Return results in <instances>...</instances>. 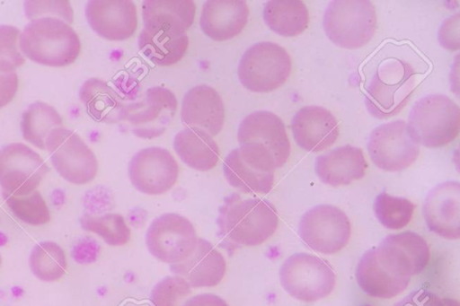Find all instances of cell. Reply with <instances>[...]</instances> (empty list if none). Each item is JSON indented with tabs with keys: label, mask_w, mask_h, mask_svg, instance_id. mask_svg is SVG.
<instances>
[{
	"label": "cell",
	"mask_w": 460,
	"mask_h": 306,
	"mask_svg": "<svg viewBox=\"0 0 460 306\" xmlns=\"http://www.w3.org/2000/svg\"><path fill=\"white\" fill-rule=\"evenodd\" d=\"M21 31L12 25H0V72L8 73L22 66L25 57L19 50Z\"/></svg>",
	"instance_id": "37"
},
{
	"label": "cell",
	"mask_w": 460,
	"mask_h": 306,
	"mask_svg": "<svg viewBox=\"0 0 460 306\" xmlns=\"http://www.w3.org/2000/svg\"><path fill=\"white\" fill-rule=\"evenodd\" d=\"M170 270L174 275L182 277L190 287H213L224 278L226 261L210 241L198 238L193 252L183 261L171 264Z\"/></svg>",
	"instance_id": "20"
},
{
	"label": "cell",
	"mask_w": 460,
	"mask_h": 306,
	"mask_svg": "<svg viewBox=\"0 0 460 306\" xmlns=\"http://www.w3.org/2000/svg\"><path fill=\"white\" fill-rule=\"evenodd\" d=\"M19 47L31 61L54 67L72 64L81 50L74 29L54 17L39 18L27 24L20 35Z\"/></svg>",
	"instance_id": "2"
},
{
	"label": "cell",
	"mask_w": 460,
	"mask_h": 306,
	"mask_svg": "<svg viewBox=\"0 0 460 306\" xmlns=\"http://www.w3.org/2000/svg\"><path fill=\"white\" fill-rule=\"evenodd\" d=\"M182 306H229L218 295L213 293H200L188 299Z\"/></svg>",
	"instance_id": "43"
},
{
	"label": "cell",
	"mask_w": 460,
	"mask_h": 306,
	"mask_svg": "<svg viewBox=\"0 0 460 306\" xmlns=\"http://www.w3.org/2000/svg\"><path fill=\"white\" fill-rule=\"evenodd\" d=\"M79 221L84 230L97 234L110 246H123L131 239V231L119 213L84 214Z\"/></svg>",
	"instance_id": "33"
},
{
	"label": "cell",
	"mask_w": 460,
	"mask_h": 306,
	"mask_svg": "<svg viewBox=\"0 0 460 306\" xmlns=\"http://www.w3.org/2000/svg\"><path fill=\"white\" fill-rule=\"evenodd\" d=\"M190 284L181 276H165L152 289L150 300L155 306H180L191 293Z\"/></svg>",
	"instance_id": "36"
},
{
	"label": "cell",
	"mask_w": 460,
	"mask_h": 306,
	"mask_svg": "<svg viewBox=\"0 0 460 306\" xmlns=\"http://www.w3.org/2000/svg\"><path fill=\"white\" fill-rule=\"evenodd\" d=\"M249 17L243 0H208L202 6L200 27L216 41L230 39L242 32Z\"/></svg>",
	"instance_id": "23"
},
{
	"label": "cell",
	"mask_w": 460,
	"mask_h": 306,
	"mask_svg": "<svg viewBox=\"0 0 460 306\" xmlns=\"http://www.w3.org/2000/svg\"><path fill=\"white\" fill-rule=\"evenodd\" d=\"M48 170L40 154L24 144L12 143L0 149V186L4 193L24 196L33 192Z\"/></svg>",
	"instance_id": "13"
},
{
	"label": "cell",
	"mask_w": 460,
	"mask_h": 306,
	"mask_svg": "<svg viewBox=\"0 0 460 306\" xmlns=\"http://www.w3.org/2000/svg\"><path fill=\"white\" fill-rule=\"evenodd\" d=\"M29 265L32 274L40 280L58 281L66 273V254L58 243L41 241L33 247L29 258Z\"/></svg>",
	"instance_id": "32"
},
{
	"label": "cell",
	"mask_w": 460,
	"mask_h": 306,
	"mask_svg": "<svg viewBox=\"0 0 460 306\" xmlns=\"http://www.w3.org/2000/svg\"><path fill=\"white\" fill-rule=\"evenodd\" d=\"M411 66L398 58H388L377 67L367 88L365 104L376 118L398 114L407 104L416 83Z\"/></svg>",
	"instance_id": "4"
},
{
	"label": "cell",
	"mask_w": 460,
	"mask_h": 306,
	"mask_svg": "<svg viewBox=\"0 0 460 306\" xmlns=\"http://www.w3.org/2000/svg\"><path fill=\"white\" fill-rule=\"evenodd\" d=\"M279 281L289 295L311 302L325 298L332 292L336 275L324 259L308 253H296L282 264Z\"/></svg>",
	"instance_id": "8"
},
{
	"label": "cell",
	"mask_w": 460,
	"mask_h": 306,
	"mask_svg": "<svg viewBox=\"0 0 460 306\" xmlns=\"http://www.w3.org/2000/svg\"><path fill=\"white\" fill-rule=\"evenodd\" d=\"M172 145L186 165L199 171L213 169L219 159V148L214 139L188 127L175 135Z\"/></svg>",
	"instance_id": "29"
},
{
	"label": "cell",
	"mask_w": 460,
	"mask_h": 306,
	"mask_svg": "<svg viewBox=\"0 0 460 306\" xmlns=\"http://www.w3.org/2000/svg\"><path fill=\"white\" fill-rule=\"evenodd\" d=\"M237 140L274 170L283 166L290 155V142L279 116L268 110H257L246 116L239 125Z\"/></svg>",
	"instance_id": "6"
},
{
	"label": "cell",
	"mask_w": 460,
	"mask_h": 306,
	"mask_svg": "<svg viewBox=\"0 0 460 306\" xmlns=\"http://www.w3.org/2000/svg\"><path fill=\"white\" fill-rule=\"evenodd\" d=\"M176 109L175 95L169 89L155 86L146 90L142 101L127 105L124 119L137 137L154 138L165 131Z\"/></svg>",
	"instance_id": "15"
},
{
	"label": "cell",
	"mask_w": 460,
	"mask_h": 306,
	"mask_svg": "<svg viewBox=\"0 0 460 306\" xmlns=\"http://www.w3.org/2000/svg\"><path fill=\"white\" fill-rule=\"evenodd\" d=\"M323 23L334 44L348 49L358 48L375 34L376 9L367 0H333L325 9Z\"/></svg>",
	"instance_id": "5"
},
{
	"label": "cell",
	"mask_w": 460,
	"mask_h": 306,
	"mask_svg": "<svg viewBox=\"0 0 460 306\" xmlns=\"http://www.w3.org/2000/svg\"><path fill=\"white\" fill-rule=\"evenodd\" d=\"M379 223L387 229L399 230L411 220L415 205L407 198L394 197L386 192L378 194L373 205Z\"/></svg>",
	"instance_id": "34"
},
{
	"label": "cell",
	"mask_w": 460,
	"mask_h": 306,
	"mask_svg": "<svg viewBox=\"0 0 460 306\" xmlns=\"http://www.w3.org/2000/svg\"><path fill=\"white\" fill-rule=\"evenodd\" d=\"M223 171L229 185L245 194H267L273 187L274 170L241 147L226 157Z\"/></svg>",
	"instance_id": "22"
},
{
	"label": "cell",
	"mask_w": 460,
	"mask_h": 306,
	"mask_svg": "<svg viewBox=\"0 0 460 306\" xmlns=\"http://www.w3.org/2000/svg\"><path fill=\"white\" fill-rule=\"evenodd\" d=\"M263 19L277 34L295 37L307 28L309 13L302 1L270 0L263 7Z\"/></svg>",
	"instance_id": "30"
},
{
	"label": "cell",
	"mask_w": 460,
	"mask_h": 306,
	"mask_svg": "<svg viewBox=\"0 0 460 306\" xmlns=\"http://www.w3.org/2000/svg\"><path fill=\"white\" fill-rule=\"evenodd\" d=\"M440 44L450 50L459 48V15L456 13L445 20L438 31Z\"/></svg>",
	"instance_id": "39"
},
{
	"label": "cell",
	"mask_w": 460,
	"mask_h": 306,
	"mask_svg": "<svg viewBox=\"0 0 460 306\" xmlns=\"http://www.w3.org/2000/svg\"><path fill=\"white\" fill-rule=\"evenodd\" d=\"M291 58L279 44L262 41L250 47L242 56L238 77L252 92H270L280 87L289 77Z\"/></svg>",
	"instance_id": "7"
},
{
	"label": "cell",
	"mask_w": 460,
	"mask_h": 306,
	"mask_svg": "<svg viewBox=\"0 0 460 306\" xmlns=\"http://www.w3.org/2000/svg\"><path fill=\"white\" fill-rule=\"evenodd\" d=\"M278 224L277 210L266 199L241 200L239 195L234 194L219 208V237L233 249L262 244L274 234Z\"/></svg>",
	"instance_id": "1"
},
{
	"label": "cell",
	"mask_w": 460,
	"mask_h": 306,
	"mask_svg": "<svg viewBox=\"0 0 460 306\" xmlns=\"http://www.w3.org/2000/svg\"><path fill=\"white\" fill-rule=\"evenodd\" d=\"M45 146L55 170L66 181L84 185L96 177V156L73 130L64 127L54 129L48 136Z\"/></svg>",
	"instance_id": "10"
},
{
	"label": "cell",
	"mask_w": 460,
	"mask_h": 306,
	"mask_svg": "<svg viewBox=\"0 0 460 306\" xmlns=\"http://www.w3.org/2000/svg\"><path fill=\"white\" fill-rule=\"evenodd\" d=\"M459 127V107L443 94H429L416 101L407 124L411 137L429 148L451 143L458 136Z\"/></svg>",
	"instance_id": "3"
},
{
	"label": "cell",
	"mask_w": 460,
	"mask_h": 306,
	"mask_svg": "<svg viewBox=\"0 0 460 306\" xmlns=\"http://www.w3.org/2000/svg\"><path fill=\"white\" fill-rule=\"evenodd\" d=\"M367 151L372 162L379 169L400 171L417 160L420 147L411 137L407 123L394 120L382 124L372 131Z\"/></svg>",
	"instance_id": "12"
},
{
	"label": "cell",
	"mask_w": 460,
	"mask_h": 306,
	"mask_svg": "<svg viewBox=\"0 0 460 306\" xmlns=\"http://www.w3.org/2000/svg\"><path fill=\"white\" fill-rule=\"evenodd\" d=\"M99 253V245L93 240H83L75 246L73 249V258L80 264H89L97 258Z\"/></svg>",
	"instance_id": "42"
},
{
	"label": "cell",
	"mask_w": 460,
	"mask_h": 306,
	"mask_svg": "<svg viewBox=\"0 0 460 306\" xmlns=\"http://www.w3.org/2000/svg\"><path fill=\"white\" fill-rule=\"evenodd\" d=\"M2 265V256H1V253H0V267Z\"/></svg>",
	"instance_id": "45"
},
{
	"label": "cell",
	"mask_w": 460,
	"mask_h": 306,
	"mask_svg": "<svg viewBox=\"0 0 460 306\" xmlns=\"http://www.w3.org/2000/svg\"><path fill=\"white\" fill-rule=\"evenodd\" d=\"M24 10L26 16L32 21L39 18L54 17L70 24L74 17L68 1H26Z\"/></svg>",
	"instance_id": "38"
},
{
	"label": "cell",
	"mask_w": 460,
	"mask_h": 306,
	"mask_svg": "<svg viewBox=\"0 0 460 306\" xmlns=\"http://www.w3.org/2000/svg\"><path fill=\"white\" fill-rule=\"evenodd\" d=\"M145 241L154 258L171 265L183 261L193 252L198 236L188 218L177 213H164L149 224Z\"/></svg>",
	"instance_id": "9"
},
{
	"label": "cell",
	"mask_w": 460,
	"mask_h": 306,
	"mask_svg": "<svg viewBox=\"0 0 460 306\" xmlns=\"http://www.w3.org/2000/svg\"><path fill=\"white\" fill-rule=\"evenodd\" d=\"M18 89L16 72H0V109L7 105L14 97Z\"/></svg>",
	"instance_id": "41"
},
{
	"label": "cell",
	"mask_w": 460,
	"mask_h": 306,
	"mask_svg": "<svg viewBox=\"0 0 460 306\" xmlns=\"http://www.w3.org/2000/svg\"><path fill=\"white\" fill-rule=\"evenodd\" d=\"M376 249L409 276L420 274L430 258L429 248L424 238L409 231L386 236Z\"/></svg>",
	"instance_id": "25"
},
{
	"label": "cell",
	"mask_w": 460,
	"mask_h": 306,
	"mask_svg": "<svg viewBox=\"0 0 460 306\" xmlns=\"http://www.w3.org/2000/svg\"><path fill=\"white\" fill-rule=\"evenodd\" d=\"M181 118L188 128L211 137L217 136L225 121V107L220 95L209 85L192 87L183 97Z\"/></svg>",
	"instance_id": "18"
},
{
	"label": "cell",
	"mask_w": 460,
	"mask_h": 306,
	"mask_svg": "<svg viewBox=\"0 0 460 306\" xmlns=\"http://www.w3.org/2000/svg\"><path fill=\"white\" fill-rule=\"evenodd\" d=\"M191 0H146L142 4L144 28L186 33L194 21Z\"/></svg>",
	"instance_id": "26"
},
{
	"label": "cell",
	"mask_w": 460,
	"mask_h": 306,
	"mask_svg": "<svg viewBox=\"0 0 460 306\" xmlns=\"http://www.w3.org/2000/svg\"><path fill=\"white\" fill-rule=\"evenodd\" d=\"M179 166L172 153L161 147L138 151L128 163V177L138 191L150 196L162 195L176 183Z\"/></svg>",
	"instance_id": "14"
},
{
	"label": "cell",
	"mask_w": 460,
	"mask_h": 306,
	"mask_svg": "<svg viewBox=\"0 0 460 306\" xmlns=\"http://www.w3.org/2000/svg\"><path fill=\"white\" fill-rule=\"evenodd\" d=\"M79 98L95 121L115 123L124 119L127 105L119 92L101 79L86 80L80 87Z\"/></svg>",
	"instance_id": "27"
},
{
	"label": "cell",
	"mask_w": 460,
	"mask_h": 306,
	"mask_svg": "<svg viewBox=\"0 0 460 306\" xmlns=\"http://www.w3.org/2000/svg\"><path fill=\"white\" fill-rule=\"evenodd\" d=\"M90 27L108 40H125L137 26V8L130 0H91L85 6Z\"/></svg>",
	"instance_id": "16"
},
{
	"label": "cell",
	"mask_w": 460,
	"mask_h": 306,
	"mask_svg": "<svg viewBox=\"0 0 460 306\" xmlns=\"http://www.w3.org/2000/svg\"><path fill=\"white\" fill-rule=\"evenodd\" d=\"M63 127L62 118L50 105L36 101L22 113L21 129L23 138L38 147L46 149L45 144L50 133Z\"/></svg>",
	"instance_id": "31"
},
{
	"label": "cell",
	"mask_w": 460,
	"mask_h": 306,
	"mask_svg": "<svg viewBox=\"0 0 460 306\" xmlns=\"http://www.w3.org/2000/svg\"><path fill=\"white\" fill-rule=\"evenodd\" d=\"M394 306H445L443 299L424 289L411 292Z\"/></svg>",
	"instance_id": "40"
},
{
	"label": "cell",
	"mask_w": 460,
	"mask_h": 306,
	"mask_svg": "<svg viewBox=\"0 0 460 306\" xmlns=\"http://www.w3.org/2000/svg\"><path fill=\"white\" fill-rule=\"evenodd\" d=\"M189 46L186 33L143 28L138 36V48L151 62L169 66L180 61Z\"/></svg>",
	"instance_id": "28"
},
{
	"label": "cell",
	"mask_w": 460,
	"mask_h": 306,
	"mask_svg": "<svg viewBox=\"0 0 460 306\" xmlns=\"http://www.w3.org/2000/svg\"><path fill=\"white\" fill-rule=\"evenodd\" d=\"M367 163L360 148L349 144L337 147L315 159L314 170L324 184L339 187L365 176Z\"/></svg>",
	"instance_id": "24"
},
{
	"label": "cell",
	"mask_w": 460,
	"mask_h": 306,
	"mask_svg": "<svg viewBox=\"0 0 460 306\" xmlns=\"http://www.w3.org/2000/svg\"><path fill=\"white\" fill-rule=\"evenodd\" d=\"M355 275L358 284L367 294L381 299H390L400 294L411 280V276L385 259L376 248L362 255Z\"/></svg>",
	"instance_id": "17"
},
{
	"label": "cell",
	"mask_w": 460,
	"mask_h": 306,
	"mask_svg": "<svg viewBox=\"0 0 460 306\" xmlns=\"http://www.w3.org/2000/svg\"><path fill=\"white\" fill-rule=\"evenodd\" d=\"M445 306H459L458 302L451 299H443Z\"/></svg>",
	"instance_id": "44"
},
{
	"label": "cell",
	"mask_w": 460,
	"mask_h": 306,
	"mask_svg": "<svg viewBox=\"0 0 460 306\" xmlns=\"http://www.w3.org/2000/svg\"><path fill=\"white\" fill-rule=\"evenodd\" d=\"M2 195L12 213L22 222L39 226L50 221L49 209L38 190L24 196L4 192Z\"/></svg>",
	"instance_id": "35"
},
{
	"label": "cell",
	"mask_w": 460,
	"mask_h": 306,
	"mask_svg": "<svg viewBox=\"0 0 460 306\" xmlns=\"http://www.w3.org/2000/svg\"><path fill=\"white\" fill-rule=\"evenodd\" d=\"M291 129L296 143L304 150L318 153L332 145L339 136L335 117L320 106H306L293 117Z\"/></svg>",
	"instance_id": "21"
},
{
	"label": "cell",
	"mask_w": 460,
	"mask_h": 306,
	"mask_svg": "<svg viewBox=\"0 0 460 306\" xmlns=\"http://www.w3.org/2000/svg\"><path fill=\"white\" fill-rule=\"evenodd\" d=\"M423 215L429 229L440 237L458 240L460 185L447 181L437 185L425 198Z\"/></svg>",
	"instance_id": "19"
},
{
	"label": "cell",
	"mask_w": 460,
	"mask_h": 306,
	"mask_svg": "<svg viewBox=\"0 0 460 306\" xmlns=\"http://www.w3.org/2000/svg\"><path fill=\"white\" fill-rule=\"evenodd\" d=\"M298 234L313 250L331 255L343 249L351 234L347 214L331 205H319L306 211L300 219Z\"/></svg>",
	"instance_id": "11"
}]
</instances>
